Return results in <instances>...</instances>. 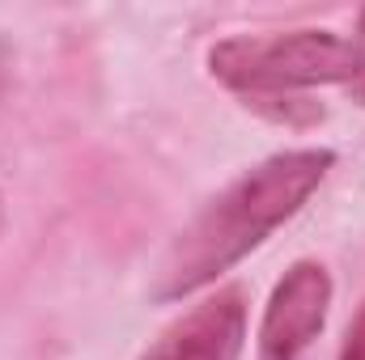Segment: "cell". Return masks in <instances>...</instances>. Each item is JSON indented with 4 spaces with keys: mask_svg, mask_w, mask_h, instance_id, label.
I'll list each match as a JSON object with an SVG mask.
<instances>
[{
    "mask_svg": "<svg viewBox=\"0 0 365 360\" xmlns=\"http://www.w3.org/2000/svg\"><path fill=\"white\" fill-rule=\"evenodd\" d=\"M353 55H357V68H353L349 93H353V102H361V106H365V9H361V21H357V43H353Z\"/></svg>",
    "mask_w": 365,
    "mask_h": 360,
    "instance_id": "cell-6",
    "label": "cell"
},
{
    "mask_svg": "<svg viewBox=\"0 0 365 360\" xmlns=\"http://www.w3.org/2000/svg\"><path fill=\"white\" fill-rule=\"evenodd\" d=\"M247 339V297L242 288H221L200 301L140 360H238Z\"/></svg>",
    "mask_w": 365,
    "mask_h": 360,
    "instance_id": "cell-4",
    "label": "cell"
},
{
    "mask_svg": "<svg viewBox=\"0 0 365 360\" xmlns=\"http://www.w3.org/2000/svg\"><path fill=\"white\" fill-rule=\"evenodd\" d=\"M336 166V153L327 149H293L276 153L264 166L247 170L230 191H221L170 246L166 263L158 271V301H179L212 284L221 271L247 259L255 246L268 242Z\"/></svg>",
    "mask_w": 365,
    "mask_h": 360,
    "instance_id": "cell-1",
    "label": "cell"
},
{
    "mask_svg": "<svg viewBox=\"0 0 365 360\" xmlns=\"http://www.w3.org/2000/svg\"><path fill=\"white\" fill-rule=\"evenodd\" d=\"M208 68L225 90H234L247 102L331 81L349 85L357 55L353 43H344L331 30H293L268 38H225L208 51Z\"/></svg>",
    "mask_w": 365,
    "mask_h": 360,
    "instance_id": "cell-2",
    "label": "cell"
},
{
    "mask_svg": "<svg viewBox=\"0 0 365 360\" xmlns=\"http://www.w3.org/2000/svg\"><path fill=\"white\" fill-rule=\"evenodd\" d=\"M0 225H4V203H0Z\"/></svg>",
    "mask_w": 365,
    "mask_h": 360,
    "instance_id": "cell-8",
    "label": "cell"
},
{
    "mask_svg": "<svg viewBox=\"0 0 365 360\" xmlns=\"http://www.w3.org/2000/svg\"><path fill=\"white\" fill-rule=\"evenodd\" d=\"M247 106L259 110V115H268L272 123H289V127H314V123H323V115H327L319 102H310V97H293V93L247 97Z\"/></svg>",
    "mask_w": 365,
    "mask_h": 360,
    "instance_id": "cell-5",
    "label": "cell"
},
{
    "mask_svg": "<svg viewBox=\"0 0 365 360\" xmlns=\"http://www.w3.org/2000/svg\"><path fill=\"white\" fill-rule=\"evenodd\" d=\"M331 305V275L323 263H293L272 288L259 322V360H302L319 339Z\"/></svg>",
    "mask_w": 365,
    "mask_h": 360,
    "instance_id": "cell-3",
    "label": "cell"
},
{
    "mask_svg": "<svg viewBox=\"0 0 365 360\" xmlns=\"http://www.w3.org/2000/svg\"><path fill=\"white\" fill-rule=\"evenodd\" d=\"M340 360H365V305H361V314L353 318V327H349V339H344Z\"/></svg>",
    "mask_w": 365,
    "mask_h": 360,
    "instance_id": "cell-7",
    "label": "cell"
}]
</instances>
